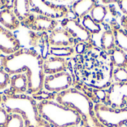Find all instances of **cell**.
I'll use <instances>...</instances> for the list:
<instances>
[{
  "instance_id": "1",
  "label": "cell",
  "mask_w": 127,
  "mask_h": 127,
  "mask_svg": "<svg viewBox=\"0 0 127 127\" xmlns=\"http://www.w3.org/2000/svg\"><path fill=\"white\" fill-rule=\"evenodd\" d=\"M45 58L35 50L21 48L16 53L1 58V67L10 75L25 73L28 77L31 94L39 93L42 88L45 74L43 70Z\"/></svg>"
},
{
  "instance_id": "2",
  "label": "cell",
  "mask_w": 127,
  "mask_h": 127,
  "mask_svg": "<svg viewBox=\"0 0 127 127\" xmlns=\"http://www.w3.org/2000/svg\"><path fill=\"white\" fill-rule=\"evenodd\" d=\"M2 107L8 113L20 115L25 123L26 127H51L40 116L35 100L26 95L7 94L2 98Z\"/></svg>"
},
{
  "instance_id": "3",
  "label": "cell",
  "mask_w": 127,
  "mask_h": 127,
  "mask_svg": "<svg viewBox=\"0 0 127 127\" xmlns=\"http://www.w3.org/2000/svg\"><path fill=\"white\" fill-rule=\"evenodd\" d=\"M38 112L43 120L54 127H77L82 123V117L74 110L45 100L37 103Z\"/></svg>"
},
{
  "instance_id": "4",
  "label": "cell",
  "mask_w": 127,
  "mask_h": 127,
  "mask_svg": "<svg viewBox=\"0 0 127 127\" xmlns=\"http://www.w3.org/2000/svg\"><path fill=\"white\" fill-rule=\"evenodd\" d=\"M55 101L77 112L82 117L83 121L89 122L96 118L92 102L86 94L76 88H70L57 93L55 96Z\"/></svg>"
},
{
  "instance_id": "5",
  "label": "cell",
  "mask_w": 127,
  "mask_h": 127,
  "mask_svg": "<svg viewBox=\"0 0 127 127\" xmlns=\"http://www.w3.org/2000/svg\"><path fill=\"white\" fill-rule=\"evenodd\" d=\"M97 121L105 127H123L127 125V108L116 109L98 103L94 106Z\"/></svg>"
},
{
  "instance_id": "6",
  "label": "cell",
  "mask_w": 127,
  "mask_h": 127,
  "mask_svg": "<svg viewBox=\"0 0 127 127\" xmlns=\"http://www.w3.org/2000/svg\"><path fill=\"white\" fill-rule=\"evenodd\" d=\"M30 4L32 13L54 19L66 16L68 11L67 7L55 4L51 1L30 0Z\"/></svg>"
},
{
  "instance_id": "7",
  "label": "cell",
  "mask_w": 127,
  "mask_h": 127,
  "mask_svg": "<svg viewBox=\"0 0 127 127\" xmlns=\"http://www.w3.org/2000/svg\"><path fill=\"white\" fill-rule=\"evenodd\" d=\"M105 101L112 108H127V82L115 83L106 92Z\"/></svg>"
},
{
  "instance_id": "8",
  "label": "cell",
  "mask_w": 127,
  "mask_h": 127,
  "mask_svg": "<svg viewBox=\"0 0 127 127\" xmlns=\"http://www.w3.org/2000/svg\"><path fill=\"white\" fill-rule=\"evenodd\" d=\"M71 85V76L65 71L54 75H45L43 88L49 92L60 93L70 88Z\"/></svg>"
},
{
  "instance_id": "9",
  "label": "cell",
  "mask_w": 127,
  "mask_h": 127,
  "mask_svg": "<svg viewBox=\"0 0 127 127\" xmlns=\"http://www.w3.org/2000/svg\"><path fill=\"white\" fill-rule=\"evenodd\" d=\"M20 49V41L16 36L11 31L0 25V51L5 55H10Z\"/></svg>"
},
{
  "instance_id": "10",
  "label": "cell",
  "mask_w": 127,
  "mask_h": 127,
  "mask_svg": "<svg viewBox=\"0 0 127 127\" xmlns=\"http://www.w3.org/2000/svg\"><path fill=\"white\" fill-rule=\"evenodd\" d=\"M58 24L59 22L57 19L33 13L30 19L23 25L33 31H47L51 33L52 31L57 28Z\"/></svg>"
},
{
  "instance_id": "11",
  "label": "cell",
  "mask_w": 127,
  "mask_h": 127,
  "mask_svg": "<svg viewBox=\"0 0 127 127\" xmlns=\"http://www.w3.org/2000/svg\"><path fill=\"white\" fill-rule=\"evenodd\" d=\"M63 28L66 30L75 40L80 43H85L91 38V34L83 26L77 19H70L68 18L63 19L61 22Z\"/></svg>"
},
{
  "instance_id": "12",
  "label": "cell",
  "mask_w": 127,
  "mask_h": 127,
  "mask_svg": "<svg viewBox=\"0 0 127 127\" xmlns=\"http://www.w3.org/2000/svg\"><path fill=\"white\" fill-rule=\"evenodd\" d=\"M48 40L51 47L73 46L75 43V39L63 28H57L52 31Z\"/></svg>"
},
{
  "instance_id": "13",
  "label": "cell",
  "mask_w": 127,
  "mask_h": 127,
  "mask_svg": "<svg viewBox=\"0 0 127 127\" xmlns=\"http://www.w3.org/2000/svg\"><path fill=\"white\" fill-rule=\"evenodd\" d=\"M68 68V61L64 58L49 56L44 60L43 70L45 75H54L65 72Z\"/></svg>"
},
{
  "instance_id": "14",
  "label": "cell",
  "mask_w": 127,
  "mask_h": 127,
  "mask_svg": "<svg viewBox=\"0 0 127 127\" xmlns=\"http://www.w3.org/2000/svg\"><path fill=\"white\" fill-rule=\"evenodd\" d=\"M10 7L22 25H25L33 13L31 11L30 1L28 0L12 1Z\"/></svg>"
},
{
  "instance_id": "15",
  "label": "cell",
  "mask_w": 127,
  "mask_h": 127,
  "mask_svg": "<svg viewBox=\"0 0 127 127\" xmlns=\"http://www.w3.org/2000/svg\"><path fill=\"white\" fill-rule=\"evenodd\" d=\"M20 25V21L10 6L4 7L0 10V25L13 31L18 29Z\"/></svg>"
},
{
  "instance_id": "16",
  "label": "cell",
  "mask_w": 127,
  "mask_h": 127,
  "mask_svg": "<svg viewBox=\"0 0 127 127\" xmlns=\"http://www.w3.org/2000/svg\"><path fill=\"white\" fill-rule=\"evenodd\" d=\"M10 90L12 95H22L28 93V81L25 73L12 75L10 79Z\"/></svg>"
},
{
  "instance_id": "17",
  "label": "cell",
  "mask_w": 127,
  "mask_h": 127,
  "mask_svg": "<svg viewBox=\"0 0 127 127\" xmlns=\"http://www.w3.org/2000/svg\"><path fill=\"white\" fill-rule=\"evenodd\" d=\"M97 4L94 0H80L76 1L71 6V10L75 13L77 19H83L91 12L93 7Z\"/></svg>"
},
{
  "instance_id": "18",
  "label": "cell",
  "mask_w": 127,
  "mask_h": 127,
  "mask_svg": "<svg viewBox=\"0 0 127 127\" xmlns=\"http://www.w3.org/2000/svg\"><path fill=\"white\" fill-rule=\"evenodd\" d=\"M111 30L112 31L117 47L127 52V32L115 22H112L110 24Z\"/></svg>"
},
{
  "instance_id": "19",
  "label": "cell",
  "mask_w": 127,
  "mask_h": 127,
  "mask_svg": "<svg viewBox=\"0 0 127 127\" xmlns=\"http://www.w3.org/2000/svg\"><path fill=\"white\" fill-rule=\"evenodd\" d=\"M110 52L111 59L114 66L117 67V68L127 69V55L126 52L117 46Z\"/></svg>"
},
{
  "instance_id": "20",
  "label": "cell",
  "mask_w": 127,
  "mask_h": 127,
  "mask_svg": "<svg viewBox=\"0 0 127 127\" xmlns=\"http://www.w3.org/2000/svg\"><path fill=\"white\" fill-rule=\"evenodd\" d=\"M100 43L103 49L105 51L110 52L115 47V38L111 29L106 30L103 33L100 39Z\"/></svg>"
},
{
  "instance_id": "21",
  "label": "cell",
  "mask_w": 127,
  "mask_h": 127,
  "mask_svg": "<svg viewBox=\"0 0 127 127\" xmlns=\"http://www.w3.org/2000/svg\"><path fill=\"white\" fill-rule=\"evenodd\" d=\"M107 13H108V10L106 7H105L103 4L97 3L91 10L90 16L95 22L100 25L103 22Z\"/></svg>"
},
{
  "instance_id": "22",
  "label": "cell",
  "mask_w": 127,
  "mask_h": 127,
  "mask_svg": "<svg viewBox=\"0 0 127 127\" xmlns=\"http://www.w3.org/2000/svg\"><path fill=\"white\" fill-rule=\"evenodd\" d=\"M82 25L91 34H97L101 31L100 25L95 22L90 15H86L82 19Z\"/></svg>"
},
{
  "instance_id": "23",
  "label": "cell",
  "mask_w": 127,
  "mask_h": 127,
  "mask_svg": "<svg viewBox=\"0 0 127 127\" xmlns=\"http://www.w3.org/2000/svg\"><path fill=\"white\" fill-rule=\"evenodd\" d=\"M50 53L53 56L60 58H68L72 56L75 53V48L73 46L68 47H51Z\"/></svg>"
},
{
  "instance_id": "24",
  "label": "cell",
  "mask_w": 127,
  "mask_h": 127,
  "mask_svg": "<svg viewBox=\"0 0 127 127\" xmlns=\"http://www.w3.org/2000/svg\"><path fill=\"white\" fill-rule=\"evenodd\" d=\"M4 127H26L23 118L16 113H9L8 119Z\"/></svg>"
},
{
  "instance_id": "25",
  "label": "cell",
  "mask_w": 127,
  "mask_h": 127,
  "mask_svg": "<svg viewBox=\"0 0 127 127\" xmlns=\"http://www.w3.org/2000/svg\"><path fill=\"white\" fill-rule=\"evenodd\" d=\"M113 77L116 82L123 83L127 82V69L116 68L113 72Z\"/></svg>"
},
{
  "instance_id": "26",
  "label": "cell",
  "mask_w": 127,
  "mask_h": 127,
  "mask_svg": "<svg viewBox=\"0 0 127 127\" xmlns=\"http://www.w3.org/2000/svg\"><path fill=\"white\" fill-rule=\"evenodd\" d=\"M10 75L0 66V91L4 90L10 85Z\"/></svg>"
},
{
  "instance_id": "27",
  "label": "cell",
  "mask_w": 127,
  "mask_h": 127,
  "mask_svg": "<svg viewBox=\"0 0 127 127\" xmlns=\"http://www.w3.org/2000/svg\"><path fill=\"white\" fill-rule=\"evenodd\" d=\"M8 117L9 113L7 112V110L4 107L0 106V127H4L8 119Z\"/></svg>"
},
{
  "instance_id": "28",
  "label": "cell",
  "mask_w": 127,
  "mask_h": 127,
  "mask_svg": "<svg viewBox=\"0 0 127 127\" xmlns=\"http://www.w3.org/2000/svg\"><path fill=\"white\" fill-rule=\"evenodd\" d=\"M82 124H83L84 127H105L104 126H103L102 124H100L97 121L96 118L95 120L89 121V122H86V121H83L82 120Z\"/></svg>"
},
{
  "instance_id": "29",
  "label": "cell",
  "mask_w": 127,
  "mask_h": 127,
  "mask_svg": "<svg viewBox=\"0 0 127 127\" xmlns=\"http://www.w3.org/2000/svg\"><path fill=\"white\" fill-rule=\"evenodd\" d=\"M118 4L120 10H121V12L124 15L127 16V0L118 1Z\"/></svg>"
},
{
  "instance_id": "30",
  "label": "cell",
  "mask_w": 127,
  "mask_h": 127,
  "mask_svg": "<svg viewBox=\"0 0 127 127\" xmlns=\"http://www.w3.org/2000/svg\"><path fill=\"white\" fill-rule=\"evenodd\" d=\"M86 46L83 43H79L75 46V52L78 54H81L85 51Z\"/></svg>"
},
{
  "instance_id": "31",
  "label": "cell",
  "mask_w": 127,
  "mask_h": 127,
  "mask_svg": "<svg viewBox=\"0 0 127 127\" xmlns=\"http://www.w3.org/2000/svg\"><path fill=\"white\" fill-rule=\"evenodd\" d=\"M121 24L124 29L127 32V16L124 15L121 18Z\"/></svg>"
},
{
  "instance_id": "32",
  "label": "cell",
  "mask_w": 127,
  "mask_h": 127,
  "mask_svg": "<svg viewBox=\"0 0 127 127\" xmlns=\"http://www.w3.org/2000/svg\"><path fill=\"white\" fill-rule=\"evenodd\" d=\"M7 3H8L7 1H3V0H0V10L4 8V7H7V6H9Z\"/></svg>"
},
{
  "instance_id": "33",
  "label": "cell",
  "mask_w": 127,
  "mask_h": 127,
  "mask_svg": "<svg viewBox=\"0 0 127 127\" xmlns=\"http://www.w3.org/2000/svg\"><path fill=\"white\" fill-rule=\"evenodd\" d=\"M2 98H3V96L0 94V106H1V103H2Z\"/></svg>"
},
{
  "instance_id": "34",
  "label": "cell",
  "mask_w": 127,
  "mask_h": 127,
  "mask_svg": "<svg viewBox=\"0 0 127 127\" xmlns=\"http://www.w3.org/2000/svg\"><path fill=\"white\" fill-rule=\"evenodd\" d=\"M81 124H82V123H81ZM84 127V126H83V124H82V125H81V127Z\"/></svg>"
},
{
  "instance_id": "35",
  "label": "cell",
  "mask_w": 127,
  "mask_h": 127,
  "mask_svg": "<svg viewBox=\"0 0 127 127\" xmlns=\"http://www.w3.org/2000/svg\"></svg>"
},
{
  "instance_id": "36",
  "label": "cell",
  "mask_w": 127,
  "mask_h": 127,
  "mask_svg": "<svg viewBox=\"0 0 127 127\" xmlns=\"http://www.w3.org/2000/svg\"><path fill=\"white\" fill-rule=\"evenodd\" d=\"M127 127V126H126V127Z\"/></svg>"
}]
</instances>
